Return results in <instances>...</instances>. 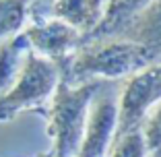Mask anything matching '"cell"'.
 <instances>
[{"mask_svg":"<svg viewBox=\"0 0 161 157\" xmlns=\"http://www.w3.org/2000/svg\"><path fill=\"white\" fill-rule=\"evenodd\" d=\"M161 99V62L147 64L128 76L122 93L118 95V130L116 137L141 126V120L153 104Z\"/></svg>","mask_w":161,"mask_h":157,"instance_id":"obj_5","label":"cell"},{"mask_svg":"<svg viewBox=\"0 0 161 157\" xmlns=\"http://www.w3.org/2000/svg\"><path fill=\"white\" fill-rule=\"evenodd\" d=\"M101 81L70 83L60 79L52 99L47 101L43 114L47 118V134L54 141V157H76L83 138L91 97L99 89Z\"/></svg>","mask_w":161,"mask_h":157,"instance_id":"obj_1","label":"cell"},{"mask_svg":"<svg viewBox=\"0 0 161 157\" xmlns=\"http://www.w3.org/2000/svg\"><path fill=\"white\" fill-rule=\"evenodd\" d=\"M29 52H31V46L23 31L0 42V97L13 87Z\"/></svg>","mask_w":161,"mask_h":157,"instance_id":"obj_7","label":"cell"},{"mask_svg":"<svg viewBox=\"0 0 161 157\" xmlns=\"http://www.w3.org/2000/svg\"><path fill=\"white\" fill-rule=\"evenodd\" d=\"M138 128L145 138L147 157H161V99L149 108Z\"/></svg>","mask_w":161,"mask_h":157,"instance_id":"obj_10","label":"cell"},{"mask_svg":"<svg viewBox=\"0 0 161 157\" xmlns=\"http://www.w3.org/2000/svg\"><path fill=\"white\" fill-rule=\"evenodd\" d=\"M105 157H147V147L141 128H132L114 138Z\"/></svg>","mask_w":161,"mask_h":157,"instance_id":"obj_11","label":"cell"},{"mask_svg":"<svg viewBox=\"0 0 161 157\" xmlns=\"http://www.w3.org/2000/svg\"><path fill=\"white\" fill-rule=\"evenodd\" d=\"M39 157H54V155H52V151H50V153H43V155H39Z\"/></svg>","mask_w":161,"mask_h":157,"instance_id":"obj_13","label":"cell"},{"mask_svg":"<svg viewBox=\"0 0 161 157\" xmlns=\"http://www.w3.org/2000/svg\"><path fill=\"white\" fill-rule=\"evenodd\" d=\"M103 6L105 0H54L52 17L87 31L103 17Z\"/></svg>","mask_w":161,"mask_h":157,"instance_id":"obj_8","label":"cell"},{"mask_svg":"<svg viewBox=\"0 0 161 157\" xmlns=\"http://www.w3.org/2000/svg\"><path fill=\"white\" fill-rule=\"evenodd\" d=\"M31 0H0V42L23 31Z\"/></svg>","mask_w":161,"mask_h":157,"instance_id":"obj_9","label":"cell"},{"mask_svg":"<svg viewBox=\"0 0 161 157\" xmlns=\"http://www.w3.org/2000/svg\"><path fill=\"white\" fill-rule=\"evenodd\" d=\"M118 130V95L101 83L91 97L76 157H105Z\"/></svg>","mask_w":161,"mask_h":157,"instance_id":"obj_4","label":"cell"},{"mask_svg":"<svg viewBox=\"0 0 161 157\" xmlns=\"http://www.w3.org/2000/svg\"><path fill=\"white\" fill-rule=\"evenodd\" d=\"M23 33L27 35L29 46L33 52L56 62L58 66H60V62L70 60L72 54L80 46L79 29H75L72 25L64 23L60 19H54V17L35 21L31 27L23 29Z\"/></svg>","mask_w":161,"mask_h":157,"instance_id":"obj_6","label":"cell"},{"mask_svg":"<svg viewBox=\"0 0 161 157\" xmlns=\"http://www.w3.org/2000/svg\"><path fill=\"white\" fill-rule=\"evenodd\" d=\"M120 2H124L126 6H141V4H145L147 0H120Z\"/></svg>","mask_w":161,"mask_h":157,"instance_id":"obj_12","label":"cell"},{"mask_svg":"<svg viewBox=\"0 0 161 157\" xmlns=\"http://www.w3.org/2000/svg\"><path fill=\"white\" fill-rule=\"evenodd\" d=\"M151 62V52L147 46L136 42H97L91 46H79L68 60L66 81H116L124 79Z\"/></svg>","mask_w":161,"mask_h":157,"instance_id":"obj_2","label":"cell"},{"mask_svg":"<svg viewBox=\"0 0 161 157\" xmlns=\"http://www.w3.org/2000/svg\"><path fill=\"white\" fill-rule=\"evenodd\" d=\"M62 79V70L56 62L29 52L19 76L13 87L0 97V124L10 122L21 112H43L52 99L56 85Z\"/></svg>","mask_w":161,"mask_h":157,"instance_id":"obj_3","label":"cell"}]
</instances>
